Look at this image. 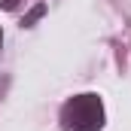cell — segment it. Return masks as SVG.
I'll return each instance as SVG.
<instances>
[{
	"label": "cell",
	"instance_id": "cell-1",
	"mask_svg": "<svg viewBox=\"0 0 131 131\" xmlns=\"http://www.w3.org/2000/svg\"><path fill=\"white\" fill-rule=\"evenodd\" d=\"M58 122H61V131H101L104 128V104L95 92L73 95L70 101H64Z\"/></svg>",
	"mask_w": 131,
	"mask_h": 131
},
{
	"label": "cell",
	"instance_id": "cell-2",
	"mask_svg": "<svg viewBox=\"0 0 131 131\" xmlns=\"http://www.w3.org/2000/svg\"><path fill=\"white\" fill-rule=\"evenodd\" d=\"M43 15H46V3H37V6H34L31 12L25 15V21H21V28H34V25H37V21H40Z\"/></svg>",
	"mask_w": 131,
	"mask_h": 131
},
{
	"label": "cell",
	"instance_id": "cell-3",
	"mask_svg": "<svg viewBox=\"0 0 131 131\" xmlns=\"http://www.w3.org/2000/svg\"><path fill=\"white\" fill-rule=\"evenodd\" d=\"M18 3H21V0H0V9L12 12V9H18Z\"/></svg>",
	"mask_w": 131,
	"mask_h": 131
},
{
	"label": "cell",
	"instance_id": "cell-4",
	"mask_svg": "<svg viewBox=\"0 0 131 131\" xmlns=\"http://www.w3.org/2000/svg\"><path fill=\"white\" fill-rule=\"evenodd\" d=\"M0 43H3V34H0Z\"/></svg>",
	"mask_w": 131,
	"mask_h": 131
}]
</instances>
